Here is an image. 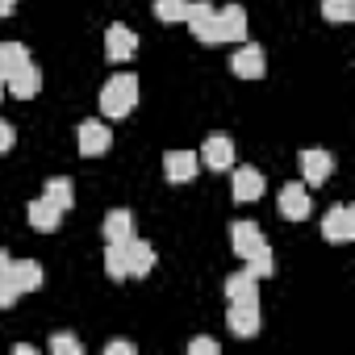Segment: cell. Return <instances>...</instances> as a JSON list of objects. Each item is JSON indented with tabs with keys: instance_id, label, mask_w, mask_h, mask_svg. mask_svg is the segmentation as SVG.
<instances>
[{
	"instance_id": "28",
	"label": "cell",
	"mask_w": 355,
	"mask_h": 355,
	"mask_svg": "<svg viewBox=\"0 0 355 355\" xmlns=\"http://www.w3.org/2000/svg\"><path fill=\"white\" fill-rule=\"evenodd\" d=\"M17 297H21V288L13 284V276H0V309L17 305Z\"/></svg>"
},
{
	"instance_id": "19",
	"label": "cell",
	"mask_w": 355,
	"mask_h": 355,
	"mask_svg": "<svg viewBox=\"0 0 355 355\" xmlns=\"http://www.w3.org/2000/svg\"><path fill=\"white\" fill-rule=\"evenodd\" d=\"M105 239H109V243L134 239V214H130V209H109V214H105Z\"/></svg>"
},
{
	"instance_id": "25",
	"label": "cell",
	"mask_w": 355,
	"mask_h": 355,
	"mask_svg": "<svg viewBox=\"0 0 355 355\" xmlns=\"http://www.w3.org/2000/svg\"><path fill=\"white\" fill-rule=\"evenodd\" d=\"M247 268H251V272H255L259 280L276 272V259H272V247H268V239H263V243H259V247H255V251L247 255Z\"/></svg>"
},
{
	"instance_id": "4",
	"label": "cell",
	"mask_w": 355,
	"mask_h": 355,
	"mask_svg": "<svg viewBox=\"0 0 355 355\" xmlns=\"http://www.w3.org/2000/svg\"><path fill=\"white\" fill-rule=\"evenodd\" d=\"M76 142H80V155H84V159H101V155L113 146V134H109L105 121H84V125L76 130Z\"/></svg>"
},
{
	"instance_id": "21",
	"label": "cell",
	"mask_w": 355,
	"mask_h": 355,
	"mask_svg": "<svg viewBox=\"0 0 355 355\" xmlns=\"http://www.w3.org/2000/svg\"><path fill=\"white\" fill-rule=\"evenodd\" d=\"M42 197H46L51 205H59V209L67 214V209L76 205V184L67 180V175H51V180H46V193H42Z\"/></svg>"
},
{
	"instance_id": "23",
	"label": "cell",
	"mask_w": 355,
	"mask_h": 355,
	"mask_svg": "<svg viewBox=\"0 0 355 355\" xmlns=\"http://www.w3.org/2000/svg\"><path fill=\"white\" fill-rule=\"evenodd\" d=\"M184 13H189V0H155V17L163 26H184Z\"/></svg>"
},
{
	"instance_id": "26",
	"label": "cell",
	"mask_w": 355,
	"mask_h": 355,
	"mask_svg": "<svg viewBox=\"0 0 355 355\" xmlns=\"http://www.w3.org/2000/svg\"><path fill=\"white\" fill-rule=\"evenodd\" d=\"M105 272H109V280H125V247H121V243H109V251H105Z\"/></svg>"
},
{
	"instance_id": "17",
	"label": "cell",
	"mask_w": 355,
	"mask_h": 355,
	"mask_svg": "<svg viewBox=\"0 0 355 355\" xmlns=\"http://www.w3.org/2000/svg\"><path fill=\"white\" fill-rule=\"evenodd\" d=\"M226 297L230 301H259V276L247 268V272H234V276H226Z\"/></svg>"
},
{
	"instance_id": "29",
	"label": "cell",
	"mask_w": 355,
	"mask_h": 355,
	"mask_svg": "<svg viewBox=\"0 0 355 355\" xmlns=\"http://www.w3.org/2000/svg\"><path fill=\"white\" fill-rule=\"evenodd\" d=\"M13 142H17L13 125H9V121H0V155H9V150H13Z\"/></svg>"
},
{
	"instance_id": "1",
	"label": "cell",
	"mask_w": 355,
	"mask_h": 355,
	"mask_svg": "<svg viewBox=\"0 0 355 355\" xmlns=\"http://www.w3.org/2000/svg\"><path fill=\"white\" fill-rule=\"evenodd\" d=\"M134 105H138V76H113L105 88H101V113L105 117H113V121H121V117H130L134 113Z\"/></svg>"
},
{
	"instance_id": "35",
	"label": "cell",
	"mask_w": 355,
	"mask_h": 355,
	"mask_svg": "<svg viewBox=\"0 0 355 355\" xmlns=\"http://www.w3.org/2000/svg\"><path fill=\"white\" fill-rule=\"evenodd\" d=\"M0 96H5V80H0Z\"/></svg>"
},
{
	"instance_id": "6",
	"label": "cell",
	"mask_w": 355,
	"mask_h": 355,
	"mask_svg": "<svg viewBox=\"0 0 355 355\" xmlns=\"http://www.w3.org/2000/svg\"><path fill=\"white\" fill-rule=\"evenodd\" d=\"M322 239L326 243H351L355 239V209L351 205H334L322 218Z\"/></svg>"
},
{
	"instance_id": "15",
	"label": "cell",
	"mask_w": 355,
	"mask_h": 355,
	"mask_svg": "<svg viewBox=\"0 0 355 355\" xmlns=\"http://www.w3.org/2000/svg\"><path fill=\"white\" fill-rule=\"evenodd\" d=\"M218 34H222V42H247V9L243 5H226L218 13Z\"/></svg>"
},
{
	"instance_id": "34",
	"label": "cell",
	"mask_w": 355,
	"mask_h": 355,
	"mask_svg": "<svg viewBox=\"0 0 355 355\" xmlns=\"http://www.w3.org/2000/svg\"><path fill=\"white\" fill-rule=\"evenodd\" d=\"M9 268H13V259H9L5 251H0V276H9Z\"/></svg>"
},
{
	"instance_id": "11",
	"label": "cell",
	"mask_w": 355,
	"mask_h": 355,
	"mask_svg": "<svg viewBox=\"0 0 355 355\" xmlns=\"http://www.w3.org/2000/svg\"><path fill=\"white\" fill-rule=\"evenodd\" d=\"M226 322H230V330H234L239 338H251V334H259V301H230V313H226Z\"/></svg>"
},
{
	"instance_id": "24",
	"label": "cell",
	"mask_w": 355,
	"mask_h": 355,
	"mask_svg": "<svg viewBox=\"0 0 355 355\" xmlns=\"http://www.w3.org/2000/svg\"><path fill=\"white\" fill-rule=\"evenodd\" d=\"M322 17L334 21V26L355 21V0H322Z\"/></svg>"
},
{
	"instance_id": "33",
	"label": "cell",
	"mask_w": 355,
	"mask_h": 355,
	"mask_svg": "<svg viewBox=\"0 0 355 355\" xmlns=\"http://www.w3.org/2000/svg\"><path fill=\"white\" fill-rule=\"evenodd\" d=\"M13 9H17V0H0V17H9Z\"/></svg>"
},
{
	"instance_id": "9",
	"label": "cell",
	"mask_w": 355,
	"mask_h": 355,
	"mask_svg": "<svg viewBox=\"0 0 355 355\" xmlns=\"http://www.w3.org/2000/svg\"><path fill=\"white\" fill-rule=\"evenodd\" d=\"M276 205H280V214H284L288 222H305V218H309V209H313V201H309V189H305V184H284V189H280V197H276Z\"/></svg>"
},
{
	"instance_id": "8",
	"label": "cell",
	"mask_w": 355,
	"mask_h": 355,
	"mask_svg": "<svg viewBox=\"0 0 355 355\" xmlns=\"http://www.w3.org/2000/svg\"><path fill=\"white\" fill-rule=\"evenodd\" d=\"M230 71L239 76V80H263V71H268V59H263V51L259 46H239L234 55H230Z\"/></svg>"
},
{
	"instance_id": "7",
	"label": "cell",
	"mask_w": 355,
	"mask_h": 355,
	"mask_svg": "<svg viewBox=\"0 0 355 355\" xmlns=\"http://www.w3.org/2000/svg\"><path fill=\"white\" fill-rule=\"evenodd\" d=\"M134 55H138V34L125 30V26H109V30H105V59L130 63Z\"/></svg>"
},
{
	"instance_id": "27",
	"label": "cell",
	"mask_w": 355,
	"mask_h": 355,
	"mask_svg": "<svg viewBox=\"0 0 355 355\" xmlns=\"http://www.w3.org/2000/svg\"><path fill=\"white\" fill-rule=\"evenodd\" d=\"M46 347H51V355H80V351H84L76 334H51Z\"/></svg>"
},
{
	"instance_id": "3",
	"label": "cell",
	"mask_w": 355,
	"mask_h": 355,
	"mask_svg": "<svg viewBox=\"0 0 355 355\" xmlns=\"http://www.w3.org/2000/svg\"><path fill=\"white\" fill-rule=\"evenodd\" d=\"M334 175V155L330 150H301V184L305 189H322Z\"/></svg>"
},
{
	"instance_id": "16",
	"label": "cell",
	"mask_w": 355,
	"mask_h": 355,
	"mask_svg": "<svg viewBox=\"0 0 355 355\" xmlns=\"http://www.w3.org/2000/svg\"><path fill=\"white\" fill-rule=\"evenodd\" d=\"M259 243H263V230H259L255 222H243V218H239V222L230 226V247H234V255H239V259H247Z\"/></svg>"
},
{
	"instance_id": "31",
	"label": "cell",
	"mask_w": 355,
	"mask_h": 355,
	"mask_svg": "<svg viewBox=\"0 0 355 355\" xmlns=\"http://www.w3.org/2000/svg\"><path fill=\"white\" fill-rule=\"evenodd\" d=\"M134 351H138V347H134V343H121V338H113V343L105 347V355H134Z\"/></svg>"
},
{
	"instance_id": "5",
	"label": "cell",
	"mask_w": 355,
	"mask_h": 355,
	"mask_svg": "<svg viewBox=\"0 0 355 355\" xmlns=\"http://www.w3.org/2000/svg\"><path fill=\"white\" fill-rule=\"evenodd\" d=\"M197 159H201L209 171H230V167H234V142H230L226 134H209L205 146L197 150Z\"/></svg>"
},
{
	"instance_id": "30",
	"label": "cell",
	"mask_w": 355,
	"mask_h": 355,
	"mask_svg": "<svg viewBox=\"0 0 355 355\" xmlns=\"http://www.w3.org/2000/svg\"><path fill=\"white\" fill-rule=\"evenodd\" d=\"M214 351H218L214 338H193V343H189V355H214Z\"/></svg>"
},
{
	"instance_id": "20",
	"label": "cell",
	"mask_w": 355,
	"mask_h": 355,
	"mask_svg": "<svg viewBox=\"0 0 355 355\" xmlns=\"http://www.w3.org/2000/svg\"><path fill=\"white\" fill-rule=\"evenodd\" d=\"M9 276H13V284H17L21 293H38V288H42V268H38L34 259H13Z\"/></svg>"
},
{
	"instance_id": "22",
	"label": "cell",
	"mask_w": 355,
	"mask_h": 355,
	"mask_svg": "<svg viewBox=\"0 0 355 355\" xmlns=\"http://www.w3.org/2000/svg\"><path fill=\"white\" fill-rule=\"evenodd\" d=\"M21 63H30V51L21 42H0V80H9Z\"/></svg>"
},
{
	"instance_id": "2",
	"label": "cell",
	"mask_w": 355,
	"mask_h": 355,
	"mask_svg": "<svg viewBox=\"0 0 355 355\" xmlns=\"http://www.w3.org/2000/svg\"><path fill=\"white\" fill-rule=\"evenodd\" d=\"M184 26L193 30L197 42L205 46H218L222 34H218V9L209 5V0H189V13H184Z\"/></svg>"
},
{
	"instance_id": "14",
	"label": "cell",
	"mask_w": 355,
	"mask_h": 355,
	"mask_svg": "<svg viewBox=\"0 0 355 355\" xmlns=\"http://www.w3.org/2000/svg\"><path fill=\"white\" fill-rule=\"evenodd\" d=\"M125 276H146L155 268V247L146 239H125Z\"/></svg>"
},
{
	"instance_id": "12",
	"label": "cell",
	"mask_w": 355,
	"mask_h": 355,
	"mask_svg": "<svg viewBox=\"0 0 355 355\" xmlns=\"http://www.w3.org/2000/svg\"><path fill=\"white\" fill-rule=\"evenodd\" d=\"M5 88H9L17 101H34V96H38V88H42V71H38L34 63H21V67L5 80Z\"/></svg>"
},
{
	"instance_id": "13",
	"label": "cell",
	"mask_w": 355,
	"mask_h": 355,
	"mask_svg": "<svg viewBox=\"0 0 355 355\" xmlns=\"http://www.w3.org/2000/svg\"><path fill=\"white\" fill-rule=\"evenodd\" d=\"M26 218H30V226H34L38 234H55V230L63 226V209H59V205H51L46 197H38V201H30V209H26Z\"/></svg>"
},
{
	"instance_id": "10",
	"label": "cell",
	"mask_w": 355,
	"mask_h": 355,
	"mask_svg": "<svg viewBox=\"0 0 355 355\" xmlns=\"http://www.w3.org/2000/svg\"><path fill=\"white\" fill-rule=\"evenodd\" d=\"M197 167H201V159L193 150H167L163 155V175H167L171 184H189L193 175H197Z\"/></svg>"
},
{
	"instance_id": "32",
	"label": "cell",
	"mask_w": 355,
	"mask_h": 355,
	"mask_svg": "<svg viewBox=\"0 0 355 355\" xmlns=\"http://www.w3.org/2000/svg\"><path fill=\"white\" fill-rule=\"evenodd\" d=\"M34 351H38L34 343H17V347H13V355H34Z\"/></svg>"
},
{
	"instance_id": "18",
	"label": "cell",
	"mask_w": 355,
	"mask_h": 355,
	"mask_svg": "<svg viewBox=\"0 0 355 355\" xmlns=\"http://www.w3.org/2000/svg\"><path fill=\"white\" fill-rule=\"evenodd\" d=\"M263 197V175L255 167H234V201H259Z\"/></svg>"
}]
</instances>
